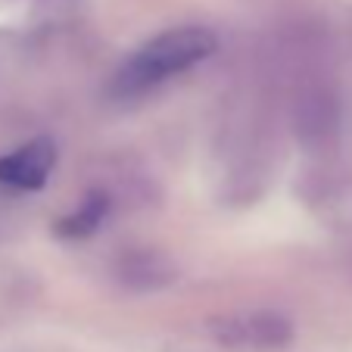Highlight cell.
I'll return each mask as SVG.
<instances>
[{"label": "cell", "instance_id": "1", "mask_svg": "<svg viewBox=\"0 0 352 352\" xmlns=\"http://www.w3.org/2000/svg\"><path fill=\"white\" fill-rule=\"evenodd\" d=\"M215 34L203 25H181L150 38L128 63L116 72V91L119 97H138L153 87L166 85L175 75L190 72L203 60L215 54Z\"/></svg>", "mask_w": 352, "mask_h": 352}, {"label": "cell", "instance_id": "2", "mask_svg": "<svg viewBox=\"0 0 352 352\" xmlns=\"http://www.w3.org/2000/svg\"><path fill=\"white\" fill-rule=\"evenodd\" d=\"M206 327L225 349H284L293 343V321L274 309L219 315Z\"/></svg>", "mask_w": 352, "mask_h": 352}, {"label": "cell", "instance_id": "3", "mask_svg": "<svg viewBox=\"0 0 352 352\" xmlns=\"http://www.w3.org/2000/svg\"><path fill=\"white\" fill-rule=\"evenodd\" d=\"M340 128V103L327 85H302L290 100V131L306 150H321Z\"/></svg>", "mask_w": 352, "mask_h": 352}, {"label": "cell", "instance_id": "4", "mask_svg": "<svg viewBox=\"0 0 352 352\" xmlns=\"http://www.w3.org/2000/svg\"><path fill=\"white\" fill-rule=\"evenodd\" d=\"M116 280L131 293H160L178 284L181 268L172 256L160 250H131L116 259Z\"/></svg>", "mask_w": 352, "mask_h": 352}, {"label": "cell", "instance_id": "5", "mask_svg": "<svg viewBox=\"0 0 352 352\" xmlns=\"http://www.w3.org/2000/svg\"><path fill=\"white\" fill-rule=\"evenodd\" d=\"M56 166V144L50 138H38L22 144L19 150L0 156V184L16 190H38L47 184Z\"/></svg>", "mask_w": 352, "mask_h": 352}, {"label": "cell", "instance_id": "6", "mask_svg": "<svg viewBox=\"0 0 352 352\" xmlns=\"http://www.w3.org/2000/svg\"><path fill=\"white\" fill-rule=\"evenodd\" d=\"M109 206H113V199L109 193L103 190H91L85 199H81L78 206L72 209L69 215H63L60 225H56V234L60 237H69V240H81V237H91L109 215Z\"/></svg>", "mask_w": 352, "mask_h": 352}]
</instances>
